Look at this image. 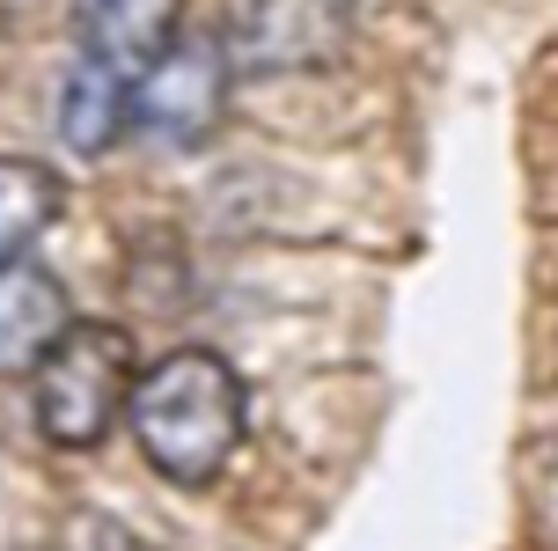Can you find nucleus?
I'll return each mask as SVG.
<instances>
[{"label":"nucleus","instance_id":"obj_1","mask_svg":"<svg viewBox=\"0 0 558 551\" xmlns=\"http://www.w3.org/2000/svg\"><path fill=\"white\" fill-rule=\"evenodd\" d=\"M125 427L169 486H214L243 441V375L214 346H177L133 375Z\"/></svg>","mask_w":558,"mask_h":551},{"label":"nucleus","instance_id":"obj_2","mask_svg":"<svg viewBox=\"0 0 558 551\" xmlns=\"http://www.w3.org/2000/svg\"><path fill=\"white\" fill-rule=\"evenodd\" d=\"M133 331L125 324H66L45 346V360L29 368V412H37V434L52 448H104L111 427L125 419V397H133Z\"/></svg>","mask_w":558,"mask_h":551},{"label":"nucleus","instance_id":"obj_3","mask_svg":"<svg viewBox=\"0 0 558 551\" xmlns=\"http://www.w3.org/2000/svg\"><path fill=\"white\" fill-rule=\"evenodd\" d=\"M228 74H235V59H228V45L214 29L206 37H177L133 82V125L155 147H198V140L221 125Z\"/></svg>","mask_w":558,"mask_h":551},{"label":"nucleus","instance_id":"obj_4","mask_svg":"<svg viewBox=\"0 0 558 551\" xmlns=\"http://www.w3.org/2000/svg\"><path fill=\"white\" fill-rule=\"evenodd\" d=\"M345 37H353V0H243L221 45L251 74H294V67H331Z\"/></svg>","mask_w":558,"mask_h":551},{"label":"nucleus","instance_id":"obj_5","mask_svg":"<svg viewBox=\"0 0 558 551\" xmlns=\"http://www.w3.org/2000/svg\"><path fill=\"white\" fill-rule=\"evenodd\" d=\"M184 8L192 0H88V59L140 82L184 37Z\"/></svg>","mask_w":558,"mask_h":551},{"label":"nucleus","instance_id":"obj_6","mask_svg":"<svg viewBox=\"0 0 558 551\" xmlns=\"http://www.w3.org/2000/svg\"><path fill=\"white\" fill-rule=\"evenodd\" d=\"M74 324L66 309V287L37 265H0V375H23L45 360L59 331Z\"/></svg>","mask_w":558,"mask_h":551},{"label":"nucleus","instance_id":"obj_7","mask_svg":"<svg viewBox=\"0 0 558 551\" xmlns=\"http://www.w3.org/2000/svg\"><path fill=\"white\" fill-rule=\"evenodd\" d=\"M125 125H133V82L111 74L104 59H82L66 74V96H59V140L96 163V155H111L125 140Z\"/></svg>","mask_w":558,"mask_h":551},{"label":"nucleus","instance_id":"obj_8","mask_svg":"<svg viewBox=\"0 0 558 551\" xmlns=\"http://www.w3.org/2000/svg\"><path fill=\"white\" fill-rule=\"evenodd\" d=\"M59 220V177L45 163L0 155V265H23V250Z\"/></svg>","mask_w":558,"mask_h":551},{"label":"nucleus","instance_id":"obj_9","mask_svg":"<svg viewBox=\"0 0 558 551\" xmlns=\"http://www.w3.org/2000/svg\"><path fill=\"white\" fill-rule=\"evenodd\" d=\"M15 551H45V544H15Z\"/></svg>","mask_w":558,"mask_h":551}]
</instances>
